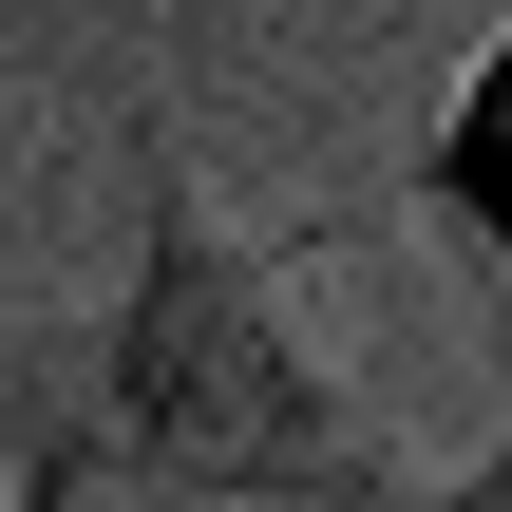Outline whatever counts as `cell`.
<instances>
[{"mask_svg":"<svg viewBox=\"0 0 512 512\" xmlns=\"http://www.w3.org/2000/svg\"><path fill=\"white\" fill-rule=\"evenodd\" d=\"M437 512H512V399H494V437H475V475H437Z\"/></svg>","mask_w":512,"mask_h":512,"instance_id":"cell-4","label":"cell"},{"mask_svg":"<svg viewBox=\"0 0 512 512\" xmlns=\"http://www.w3.org/2000/svg\"><path fill=\"white\" fill-rule=\"evenodd\" d=\"M0 512H171L76 399V361H0Z\"/></svg>","mask_w":512,"mask_h":512,"instance_id":"cell-2","label":"cell"},{"mask_svg":"<svg viewBox=\"0 0 512 512\" xmlns=\"http://www.w3.org/2000/svg\"><path fill=\"white\" fill-rule=\"evenodd\" d=\"M76 399L171 512H437L418 437L304 342L285 247H247L209 209V171H171V152L133 190V285L76 342Z\"/></svg>","mask_w":512,"mask_h":512,"instance_id":"cell-1","label":"cell"},{"mask_svg":"<svg viewBox=\"0 0 512 512\" xmlns=\"http://www.w3.org/2000/svg\"><path fill=\"white\" fill-rule=\"evenodd\" d=\"M418 209L494 266V304H512V19L456 57V95H437V133H418Z\"/></svg>","mask_w":512,"mask_h":512,"instance_id":"cell-3","label":"cell"}]
</instances>
